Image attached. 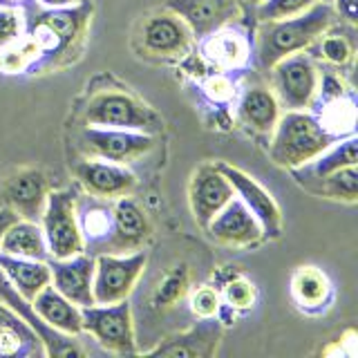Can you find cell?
Masks as SVG:
<instances>
[{
	"mask_svg": "<svg viewBox=\"0 0 358 358\" xmlns=\"http://www.w3.org/2000/svg\"><path fill=\"white\" fill-rule=\"evenodd\" d=\"M336 11L331 3H316L307 11L289 18L260 20L255 34V56L264 70L296 52H305L311 43H316L331 27Z\"/></svg>",
	"mask_w": 358,
	"mask_h": 358,
	"instance_id": "6da1fadb",
	"label": "cell"
},
{
	"mask_svg": "<svg viewBox=\"0 0 358 358\" xmlns=\"http://www.w3.org/2000/svg\"><path fill=\"white\" fill-rule=\"evenodd\" d=\"M338 141L327 128L305 110H287L273 128V139L268 145V157L280 168H298L327 150Z\"/></svg>",
	"mask_w": 358,
	"mask_h": 358,
	"instance_id": "7a4b0ae2",
	"label": "cell"
},
{
	"mask_svg": "<svg viewBox=\"0 0 358 358\" xmlns=\"http://www.w3.org/2000/svg\"><path fill=\"white\" fill-rule=\"evenodd\" d=\"M83 119L87 126L137 130L148 134H155L162 128L159 117L128 90H99L94 96H90Z\"/></svg>",
	"mask_w": 358,
	"mask_h": 358,
	"instance_id": "3957f363",
	"label": "cell"
},
{
	"mask_svg": "<svg viewBox=\"0 0 358 358\" xmlns=\"http://www.w3.org/2000/svg\"><path fill=\"white\" fill-rule=\"evenodd\" d=\"M90 14H92L90 0H81V3L67 7H50L38 14L36 22L29 29V36L38 43L43 54L38 67L54 63L56 54H67L83 38Z\"/></svg>",
	"mask_w": 358,
	"mask_h": 358,
	"instance_id": "277c9868",
	"label": "cell"
},
{
	"mask_svg": "<svg viewBox=\"0 0 358 358\" xmlns=\"http://www.w3.org/2000/svg\"><path fill=\"white\" fill-rule=\"evenodd\" d=\"M76 190H52L45 199V208L41 215V229L48 242L50 257H72L85 251V244L81 238L76 222V208H74Z\"/></svg>",
	"mask_w": 358,
	"mask_h": 358,
	"instance_id": "5b68a950",
	"label": "cell"
},
{
	"mask_svg": "<svg viewBox=\"0 0 358 358\" xmlns=\"http://www.w3.org/2000/svg\"><path fill=\"white\" fill-rule=\"evenodd\" d=\"M83 334L92 336L96 345L110 354L132 356L137 354L132 327V309L128 300L112 302V305H90L81 307Z\"/></svg>",
	"mask_w": 358,
	"mask_h": 358,
	"instance_id": "8992f818",
	"label": "cell"
},
{
	"mask_svg": "<svg viewBox=\"0 0 358 358\" xmlns=\"http://www.w3.org/2000/svg\"><path fill=\"white\" fill-rule=\"evenodd\" d=\"M145 262H148V255L141 249L128 255L99 253L94 257V278H92L94 305H112V302L128 300Z\"/></svg>",
	"mask_w": 358,
	"mask_h": 358,
	"instance_id": "52a82bcc",
	"label": "cell"
},
{
	"mask_svg": "<svg viewBox=\"0 0 358 358\" xmlns=\"http://www.w3.org/2000/svg\"><path fill=\"white\" fill-rule=\"evenodd\" d=\"M278 103L287 110H305L311 106L318 87V67L307 54H291L271 67Z\"/></svg>",
	"mask_w": 358,
	"mask_h": 358,
	"instance_id": "ba28073f",
	"label": "cell"
},
{
	"mask_svg": "<svg viewBox=\"0 0 358 358\" xmlns=\"http://www.w3.org/2000/svg\"><path fill=\"white\" fill-rule=\"evenodd\" d=\"M81 148L96 159L126 164L148 155L155 148V137L148 132L137 130H117V128H96L87 126L78 134Z\"/></svg>",
	"mask_w": 358,
	"mask_h": 358,
	"instance_id": "9c48e42d",
	"label": "cell"
},
{
	"mask_svg": "<svg viewBox=\"0 0 358 358\" xmlns=\"http://www.w3.org/2000/svg\"><path fill=\"white\" fill-rule=\"evenodd\" d=\"M220 168V173L229 179V184L233 186L235 195H238L246 208H249L255 220L260 222L262 227V238L264 240H275L282 233V213H280L275 199L266 193V190L251 179L246 173H242L240 168H235L227 162L215 164Z\"/></svg>",
	"mask_w": 358,
	"mask_h": 358,
	"instance_id": "30bf717a",
	"label": "cell"
},
{
	"mask_svg": "<svg viewBox=\"0 0 358 358\" xmlns=\"http://www.w3.org/2000/svg\"><path fill=\"white\" fill-rule=\"evenodd\" d=\"M74 177L85 193L103 199H117L130 195L137 188V177L123 164L106 159H83L74 164Z\"/></svg>",
	"mask_w": 358,
	"mask_h": 358,
	"instance_id": "8fae6325",
	"label": "cell"
},
{
	"mask_svg": "<svg viewBox=\"0 0 358 358\" xmlns=\"http://www.w3.org/2000/svg\"><path fill=\"white\" fill-rule=\"evenodd\" d=\"M0 300L5 302L9 309H14L18 316L25 320L29 327L36 331V336L43 341L45 347V356H83L85 350L76 341H72V336L56 331L54 327H50L36 311H34L31 302L22 298L18 291L14 289V285L5 278V273L0 271Z\"/></svg>",
	"mask_w": 358,
	"mask_h": 358,
	"instance_id": "7c38bea8",
	"label": "cell"
},
{
	"mask_svg": "<svg viewBox=\"0 0 358 358\" xmlns=\"http://www.w3.org/2000/svg\"><path fill=\"white\" fill-rule=\"evenodd\" d=\"M45 199H48V179L36 168H22L5 179L0 188V201L11 208L18 220L41 222Z\"/></svg>",
	"mask_w": 358,
	"mask_h": 358,
	"instance_id": "4fadbf2b",
	"label": "cell"
},
{
	"mask_svg": "<svg viewBox=\"0 0 358 358\" xmlns=\"http://www.w3.org/2000/svg\"><path fill=\"white\" fill-rule=\"evenodd\" d=\"M190 197V210L201 229L208 227V222L227 206V201L235 197V190L229 184V179L220 173L215 164L199 166L188 188Z\"/></svg>",
	"mask_w": 358,
	"mask_h": 358,
	"instance_id": "5bb4252c",
	"label": "cell"
},
{
	"mask_svg": "<svg viewBox=\"0 0 358 358\" xmlns=\"http://www.w3.org/2000/svg\"><path fill=\"white\" fill-rule=\"evenodd\" d=\"M164 7L182 18L195 38H204L215 29L231 25L242 14L238 0H166Z\"/></svg>",
	"mask_w": 358,
	"mask_h": 358,
	"instance_id": "9a60e30c",
	"label": "cell"
},
{
	"mask_svg": "<svg viewBox=\"0 0 358 358\" xmlns=\"http://www.w3.org/2000/svg\"><path fill=\"white\" fill-rule=\"evenodd\" d=\"M222 320L217 316L199 318L197 324L182 334H173L164 338L155 350L145 352L148 356H171V358H210L215 356L222 341Z\"/></svg>",
	"mask_w": 358,
	"mask_h": 358,
	"instance_id": "2e32d148",
	"label": "cell"
},
{
	"mask_svg": "<svg viewBox=\"0 0 358 358\" xmlns=\"http://www.w3.org/2000/svg\"><path fill=\"white\" fill-rule=\"evenodd\" d=\"M141 43L145 52L159 56V59H182L190 52L193 31L182 18L168 11V14L150 16L143 22Z\"/></svg>",
	"mask_w": 358,
	"mask_h": 358,
	"instance_id": "e0dca14e",
	"label": "cell"
},
{
	"mask_svg": "<svg viewBox=\"0 0 358 358\" xmlns=\"http://www.w3.org/2000/svg\"><path fill=\"white\" fill-rule=\"evenodd\" d=\"M52 287L65 296L76 307L94 305L92 296V278H94V257L90 253H78L72 257H50Z\"/></svg>",
	"mask_w": 358,
	"mask_h": 358,
	"instance_id": "ac0fdd59",
	"label": "cell"
},
{
	"mask_svg": "<svg viewBox=\"0 0 358 358\" xmlns=\"http://www.w3.org/2000/svg\"><path fill=\"white\" fill-rule=\"evenodd\" d=\"M213 240L231 246H253L262 242V227L244 201L235 195L227 201L215 217L204 229Z\"/></svg>",
	"mask_w": 358,
	"mask_h": 358,
	"instance_id": "d6986e66",
	"label": "cell"
},
{
	"mask_svg": "<svg viewBox=\"0 0 358 358\" xmlns=\"http://www.w3.org/2000/svg\"><path fill=\"white\" fill-rule=\"evenodd\" d=\"M150 235V224L143 208L132 197H117L112 204V238L106 253L139 251Z\"/></svg>",
	"mask_w": 358,
	"mask_h": 358,
	"instance_id": "ffe728a7",
	"label": "cell"
},
{
	"mask_svg": "<svg viewBox=\"0 0 358 358\" xmlns=\"http://www.w3.org/2000/svg\"><path fill=\"white\" fill-rule=\"evenodd\" d=\"M249 54H251L249 31L238 27L224 25L208 34V36L199 38V56L210 65H215L220 72L238 70V67H242L249 61Z\"/></svg>",
	"mask_w": 358,
	"mask_h": 358,
	"instance_id": "44dd1931",
	"label": "cell"
},
{
	"mask_svg": "<svg viewBox=\"0 0 358 358\" xmlns=\"http://www.w3.org/2000/svg\"><path fill=\"white\" fill-rule=\"evenodd\" d=\"M74 208L85 249L106 253V246L112 238V204H108L103 197L85 193L76 195Z\"/></svg>",
	"mask_w": 358,
	"mask_h": 358,
	"instance_id": "7402d4cb",
	"label": "cell"
},
{
	"mask_svg": "<svg viewBox=\"0 0 358 358\" xmlns=\"http://www.w3.org/2000/svg\"><path fill=\"white\" fill-rule=\"evenodd\" d=\"M356 159H358V139L354 134H350V137L334 141L327 150H322L316 157V159H311L298 168H291V175H294V179L302 188L311 190L322 177H327L329 173L338 171L343 166L356 164Z\"/></svg>",
	"mask_w": 358,
	"mask_h": 358,
	"instance_id": "603a6c76",
	"label": "cell"
},
{
	"mask_svg": "<svg viewBox=\"0 0 358 358\" xmlns=\"http://www.w3.org/2000/svg\"><path fill=\"white\" fill-rule=\"evenodd\" d=\"M291 298L307 316H320L329 309L334 289L329 278L316 266H300L291 278Z\"/></svg>",
	"mask_w": 358,
	"mask_h": 358,
	"instance_id": "cb8c5ba5",
	"label": "cell"
},
{
	"mask_svg": "<svg viewBox=\"0 0 358 358\" xmlns=\"http://www.w3.org/2000/svg\"><path fill=\"white\" fill-rule=\"evenodd\" d=\"M0 271L5 273L18 294L25 300H34L48 285H52L50 264L45 260H29V257L0 253Z\"/></svg>",
	"mask_w": 358,
	"mask_h": 358,
	"instance_id": "d4e9b609",
	"label": "cell"
},
{
	"mask_svg": "<svg viewBox=\"0 0 358 358\" xmlns=\"http://www.w3.org/2000/svg\"><path fill=\"white\" fill-rule=\"evenodd\" d=\"M45 347L29 324L0 300V356H43Z\"/></svg>",
	"mask_w": 358,
	"mask_h": 358,
	"instance_id": "484cf974",
	"label": "cell"
},
{
	"mask_svg": "<svg viewBox=\"0 0 358 358\" xmlns=\"http://www.w3.org/2000/svg\"><path fill=\"white\" fill-rule=\"evenodd\" d=\"M31 307L56 331L67 334V336L83 334L81 307H76L74 302H70L65 296H61L52 285H48L43 291H38V296L31 300Z\"/></svg>",
	"mask_w": 358,
	"mask_h": 358,
	"instance_id": "4316f807",
	"label": "cell"
},
{
	"mask_svg": "<svg viewBox=\"0 0 358 358\" xmlns=\"http://www.w3.org/2000/svg\"><path fill=\"white\" fill-rule=\"evenodd\" d=\"M238 117L246 128L257 134H271L280 119V103L266 87H249L238 103Z\"/></svg>",
	"mask_w": 358,
	"mask_h": 358,
	"instance_id": "83f0119b",
	"label": "cell"
},
{
	"mask_svg": "<svg viewBox=\"0 0 358 358\" xmlns=\"http://www.w3.org/2000/svg\"><path fill=\"white\" fill-rule=\"evenodd\" d=\"M0 253L29 257V260H50L48 242H45L41 224L29 220H16L14 224H9L0 238Z\"/></svg>",
	"mask_w": 358,
	"mask_h": 358,
	"instance_id": "f1b7e54d",
	"label": "cell"
},
{
	"mask_svg": "<svg viewBox=\"0 0 358 358\" xmlns=\"http://www.w3.org/2000/svg\"><path fill=\"white\" fill-rule=\"evenodd\" d=\"M309 193L329 197V199L352 201V204H354L356 197H358V171H356V164L343 166V168H338V171L329 173L327 177H322L320 182L309 190Z\"/></svg>",
	"mask_w": 358,
	"mask_h": 358,
	"instance_id": "f546056e",
	"label": "cell"
},
{
	"mask_svg": "<svg viewBox=\"0 0 358 358\" xmlns=\"http://www.w3.org/2000/svg\"><path fill=\"white\" fill-rule=\"evenodd\" d=\"M220 298L224 300L222 305L224 309H233V311L251 309L255 305V287L240 273H233L229 280H224Z\"/></svg>",
	"mask_w": 358,
	"mask_h": 358,
	"instance_id": "4dcf8cb0",
	"label": "cell"
},
{
	"mask_svg": "<svg viewBox=\"0 0 358 358\" xmlns=\"http://www.w3.org/2000/svg\"><path fill=\"white\" fill-rule=\"evenodd\" d=\"M320 3V0H262L255 7L253 16L255 20H275V18H289L298 16L302 11H307L311 5Z\"/></svg>",
	"mask_w": 358,
	"mask_h": 358,
	"instance_id": "1f68e13d",
	"label": "cell"
},
{
	"mask_svg": "<svg viewBox=\"0 0 358 358\" xmlns=\"http://www.w3.org/2000/svg\"><path fill=\"white\" fill-rule=\"evenodd\" d=\"M186 291H188V268L186 264H182L164 278V282L157 289L152 302L157 307H173L177 300L184 298Z\"/></svg>",
	"mask_w": 358,
	"mask_h": 358,
	"instance_id": "d6a6232c",
	"label": "cell"
},
{
	"mask_svg": "<svg viewBox=\"0 0 358 358\" xmlns=\"http://www.w3.org/2000/svg\"><path fill=\"white\" fill-rule=\"evenodd\" d=\"M320 56L334 65H345L354 56V43L343 31H324L320 36Z\"/></svg>",
	"mask_w": 358,
	"mask_h": 358,
	"instance_id": "836d02e7",
	"label": "cell"
},
{
	"mask_svg": "<svg viewBox=\"0 0 358 358\" xmlns=\"http://www.w3.org/2000/svg\"><path fill=\"white\" fill-rule=\"evenodd\" d=\"M25 31V18L16 7H0V50Z\"/></svg>",
	"mask_w": 358,
	"mask_h": 358,
	"instance_id": "e575fe53",
	"label": "cell"
},
{
	"mask_svg": "<svg viewBox=\"0 0 358 358\" xmlns=\"http://www.w3.org/2000/svg\"><path fill=\"white\" fill-rule=\"evenodd\" d=\"M190 309H193L195 316L199 318H208V316H217L222 309V298L213 287H201L193 294L190 300Z\"/></svg>",
	"mask_w": 358,
	"mask_h": 358,
	"instance_id": "d590c367",
	"label": "cell"
},
{
	"mask_svg": "<svg viewBox=\"0 0 358 358\" xmlns=\"http://www.w3.org/2000/svg\"><path fill=\"white\" fill-rule=\"evenodd\" d=\"M201 92H204L213 103H229L235 94V85L227 74H213L204 78Z\"/></svg>",
	"mask_w": 358,
	"mask_h": 358,
	"instance_id": "8d00e7d4",
	"label": "cell"
},
{
	"mask_svg": "<svg viewBox=\"0 0 358 358\" xmlns=\"http://www.w3.org/2000/svg\"><path fill=\"white\" fill-rule=\"evenodd\" d=\"M336 5V14L341 18H345L347 22H354L358 20V0H331Z\"/></svg>",
	"mask_w": 358,
	"mask_h": 358,
	"instance_id": "74e56055",
	"label": "cell"
},
{
	"mask_svg": "<svg viewBox=\"0 0 358 358\" xmlns=\"http://www.w3.org/2000/svg\"><path fill=\"white\" fill-rule=\"evenodd\" d=\"M18 220V215L11 208L7 206H0V238H3V233L7 231L9 224H14Z\"/></svg>",
	"mask_w": 358,
	"mask_h": 358,
	"instance_id": "f35d334b",
	"label": "cell"
},
{
	"mask_svg": "<svg viewBox=\"0 0 358 358\" xmlns=\"http://www.w3.org/2000/svg\"><path fill=\"white\" fill-rule=\"evenodd\" d=\"M238 3H240V9L244 11V14H253V11H255V7L257 5H260L262 3V0H238Z\"/></svg>",
	"mask_w": 358,
	"mask_h": 358,
	"instance_id": "ab89813d",
	"label": "cell"
},
{
	"mask_svg": "<svg viewBox=\"0 0 358 358\" xmlns=\"http://www.w3.org/2000/svg\"><path fill=\"white\" fill-rule=\"evenodd\" d=\"M45 7H67V5H76L81 3V0H38Z\"/></svg>",
	"mask_w": 358,
	"mask_h": 358,
	"instance_id": "60d3db41",
	"label": "cell"
},
{
	"mask_svg": "<svg viewBox=\"0 0 358 358\" xmlns=\"http://www.w3.org/2000/svg\"><path fill=\"white\" fill-rule=\"evenodd\" d=\"M322 3H331V0H322Z\"/></svg>",
	"mask_w": 358,
	"mask_h": 358,
	"instance_id": "b9f144b4",
	"label": "cell"
}]
</instances>
